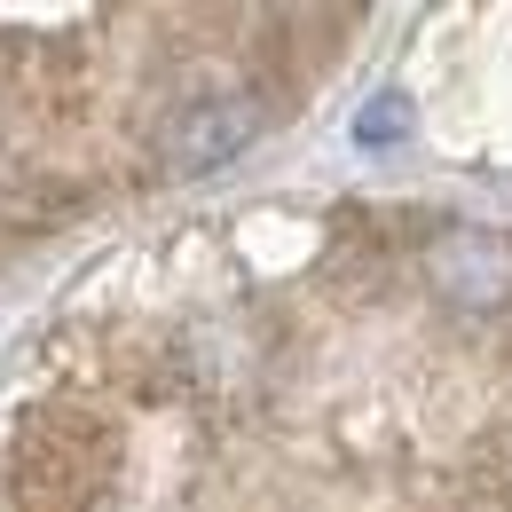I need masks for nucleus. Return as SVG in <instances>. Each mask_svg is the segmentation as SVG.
<instances>
[{"label":"nucleus","instance_id":"obj_3","mask_svg":"<svg viewBox=\"0 0 512 512\" xmlns=\"http://www.w3.org/2000/svg\"><path fill=\"white\" fill-rule=\"evenodd\" d=\"M418 268H426V284H434L442 308H465V316L512 308V237L505 229L457 221V229H442V237L418 253Z\"/></svg>","mask_w":512,"mask_h":512},{"label":"nucleus","instance_id":"obj_4","mask_svg":"<svg viewBox=\"0 0 512 512\" xmlns=\"http://www.w3.org/2000/svg\"><path fill=\"white\" fill-rule=\"evenodd\" d=\"M402 127H410V103H402V95H379V103L355 119V134H363V142H394Z\"/></svg>","mask_w":512,"mask_h":512},{"label":"nucleus","instance_id":"obj_1","mask_svg":"<svg viewBox=\"0 0 512 512\" xmlns=\"http://www.w3.org/2000/svg\"><path fill=\"white\" fill-rule=\"evenodd\" d=\"M111 473H119L111 426L79 410H32L8 449V489L24 512H95L111 497Z\"/></svg>","mask_w":512,"mask_h":512},{"label":"nucleus","instance_id":"obj_2","mask_svg":"<svg viewBox=\"0 0 512 512\" xmlns=\"http://www.w3.org/2000/svg\"><path fill=\"white\" fill-rule=\"evenodd\" d=\"M260 127H268L260 87H229V79H221V87H190V95L158 119L150 150H158L166 174H213V166L245 158Z\"/></svg>","mask_w":512,"mask_h":512}]
</instances>
